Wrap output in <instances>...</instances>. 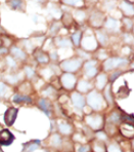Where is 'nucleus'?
<instances>
[{
    "mask_svg": "<svg viewBox=\"0 0 134 152\" xmlns=\"http://www.w3.org/2000/svg\"><path fill=\"white\" fill-rule=\"evenodd\" d=\"M83 32L84 31H80V30H76L74 31L71 35V41L73 43L74 48H80L81 46V41H82V37H83Z\"/></svg>",
    "mask_w": 134,
    "mask_h": 152,
    "instance_id": "obj_28",
    "label": "nucleus"
},
{
    "mask_svg": "<svg viewBox=\"0 0 134 152\" xmlns=\"http://www.w3.org/2000/svg\"><path fill=\"white\" fill-rule=\"evenodd\" d=\"M12 53L14 58H17V59H21V60H25L27 57L26 53H25L24 50H22L21 48H15V46H13L12 48Z\"/></svg>",
    "mask_w": 134,
    "mask_h": 152,
    "instance_id": "obj_39",
    "label": "nucleus"
},
{
    "mask_svg": "<svg viewBox=\"0 0 134 152\" xmlns=\"http://www.w3.org/2000/svg\"><path fill=\"white\" fill-rule=\"evenodd\" d=\"M57 127H59V133L62 134V135H64V136H70L73 134L72 124H70L67 121H59V124H57Z\"/></svg>",
    "mask_w": 134,
    "mask_h": 152,
    "instance_id": "obj_29",
    "label": "nucleus"
},
{
    "mask_svg": "<svg viewBox=\"0 0 134 152\" xmlns=\"http://www.w3.org/2000/svg\"><path fill=\"white\" fill-rule=\"evenodd\" d=\"M83 63H84L83 60H81L80 58H78L75 55L71 58L62 60L61 63H59V67H61L62 71H64V72L76 73L80 69H82Z\"/></svg>",
    "mask_w": 134,
    "mask_h": 152,
    "instance_id": "obj_8",
    "label": "nucleus"
},
{
    "mask_svg": "<svg viewBox=\"0 0 134 152\" xmlns=\"http://www.w3.org/2000/svg\"><path fill=\"white\" fill-rule=\"evenodd\" d=\"M5 91H6V86L4 83H2V82H0V97L3 96L5 94Z\"/></svg>",
    "mask_w": 134,
    "mask_h": 152,
    "instance_id": "obj_49",
    "label": "nucleus"
},
{
    "mask_svg": "<svg viewBox=\"0 0 134 152\" xmlns=\"http://www.w3.org/2000/svg\"><path fill=\"white\" fill-rule=\"evenodd\" d=\"M98 1H99V0H85L86 3H90V4H95V3H97Z\"/></svg>",
    "mask_w": 134,
    "mask_h": 152,
    "instance_id": "obj_50",
    "label": "nucleus"
},
{
    "mask_svg": "<svg viewBox=\"0 0 134 152\" xmlns=\"http://www.w3.org/2000/svg\"><path fill=\"white\" fill-rule=\"evenodd\" d=\"M76 88H77V91H79V93L83 94V95L84 94L87 95L89 91L94 89V82H91V80L86 79V78L84 77L83 79L78 80V83H77Z\"/></svg>",
    "mask_w": 134,
    "mask_h": 152,
    "instance_id": "obj_16",
    "label": "nucleus"
},
{
    "mask_svg": "<svg viewBox=\"0 0 134 152\" xmlns=\"http://www.w3.org/2000/svg\"><path fill=\"white\" fill-rule=\"evenodd\" d=\"M39 106L42 110L44 111L45 113L50 114V110H51V104L50 102L48 101L47 99H42L39 101Z\"/></svg>",
    "mask_w": 134,
    "mask_h": 152,
    "instance_id": "obj_38",
    "label": "nucleus"
},
{
    "mask_svg": "<svg viewBox=\"0 0 134 152\" xmlns=\"http://www.w3.org/2000/svg\"><path fill=\"white\" fill-rule=\"evenodd\" d=\"M75 55L77 56L78 58H80L81 60H83L84 62L87 61V60L91 59V58H93V53H89V51H87L85 50H83L82 48H77L75 50Z\"/></svg>",
    "mask_w": 134,
    "mask_h": 152,
    "instance_id": "obj_31",
    "label": "nucleus"
},
{
    "mask_svg": "<svg viewBox=\"0 0 134 152\" xmlns=\"http://www.w3.org/2000/svg\"><path fill=\"white\" fill-rule=\"evenodd\" d=\"M132 60L120 55H112L101 63V70L109 73L117 69H129Z\"/></svg>",
    "mask_w": 134,
    "mask_h": 152,
    "instance_id": "obj_1",
    "label": "nucleus"
},
{
    "mask_svg": "<svg viewBox=\"0 0 134 152\" xmlns=\"http://www.w3.org/2000/svg\"><path fill=\"white\" fill-rule=\"evenodd\" d=\"M86 102L91 111H95V112H100L104 110L106 107H109L102 95V91H99L95 88L86 95Z\"/></svg>",
    "mask_w": 134,
    "mask_h": 152,
    "instance_id": "obj_2",
    "label": "nucleus"
},
{
    "mask_svg": "<svg viewBox=\"0 0 134 152\" xmlns=\"http://www.w3.org/2000/svg\"><path fill=\"white\" fill-rule=\"evenodd\" d=\"M48 12L50 13L53 18H55V19H56V18H62V10L59 6L55 5V4H50V5H49Z\"/></svg>",
    "mask_w": 134,
    "mask_h": 152,
    "instance_id": "obj_35",
    "label": "nucleus"
},
{
    "mask_svg": "<svg viewBox=\"0 0 134 152\" xmlns=\"http://www.w3.org/2000/svg\"><path fill=\"white\" fill-rule=\"evenodd\" d=\"M6 3H7L12 10H17V8L23 7V0H7Z\"/></svg>",
    "mask_w": 134,
    "mask_h": 152,
    "instance_id": "obj_43",
    "label": "nucleus"
},
{
    "mask_svg": "<svg viewBox=\"0 0 134 152\" xmlns=\"http://www.w3.org/2000/svg\"><path fill=\"white\" fill-rule=\"evenodd\" d=\"M108 152H124L123 148L120 146V144L118 142H111L108 145Z\"/></svg>",
    "mask_w": 134,
    "mask_h": 152,
    "instance_id": "obj_40",
    "label": "nucleus"
},
{
    "mask_svg": "<svg viewBox=\"0 0 134 152\" xmlns=\"http://www.w3.org/2000/svg\"><path fill=\"white\" fill-rule=\"evenodd\" d=\"M118 10L121 17H129L134 19V0H119Z\"/></svg>",
    "mask_w": 134,
    "mask_h": 152,
    "instance_id": "obj_11",
    "label": "nucleus"
},
{
    "mask_svg": "<svg viewBox=\"0 0 134 152\" xmlns=\"http://www.w3.org/2000/svg\"><path fill=\"white\" fill-rule=\"evenodd\" d=\"M130 146H131V151L134 152V138L131 140V143H130Z\"/></svg>",
    "mask_w": 134,
    "mask_h": 152,
    "instance_id": "obj_52",
    "label": "nucleus"
},
{
    "mask_svg": "<svg viewBox=\"0 0 134 152\" xmlns=\"http://www.w3.org/2000/svg\"><path fill=\"white\" fill-rule=\"evenodd\" d=\"M62 3L67 6H70L73 8H78V7H84L86 4L85 0H62Z\"/></svg>",
    "mask_w": 134,
    "mask_h": 152,
    "instance_id": "obj_32",
    "label": "nucleus"
},
{
    "mask_svg": "<svg viewBox=\"0 0 134 152\" xmlns=\"http://www.w3.org/2000/svg\"><path fill=\"white\" fill-rule=\"evenodd\" d=\"M113 83H109L108 86L104 88V89L102 91V95L104 97V100H106V104L110 108H113L116 105V97H115V93L113 91Z\"/></svg>",
    "mask_w": 134,
    "mask_h": 152,
    "instance_id": "obj_13",
    "label": "nucleus"
},
{
    "mask_svg": "<svg viewBox=\"0 0 134 152\" xmlns=\"http://www.w3.org/2000/svg\"><path fill=\"white\" fill-rule=\"evenodd\" d=\"M35 58H36V60L39 63H42V64H46L49 62V56L47 53H45V51L41 50H38L35 51Z\"/></svg>",
    "mask_w": 134,
    "mask_h": 152,
    "instance_id": "obj_34",
    "label": "nucleus"
},
{
    "mask_svg": "<svg viewBox=\"0 0 134 152\" xmlns=\"http://www.w3.org/2000/svg\"><path fill=\"white\" fill-rule=\"evenodd\" d=\"M106 17H108V13L104 12L101 8H93L89 12L88 20H87L88 27L93 30L102 28Z\"/></svg>",
    "mask_w": 134,
    "mask_h": 152,
    "instance_id": "obj_4",
    "label": "nucleus"
},
{
    "mask_svg": "<svg viewBox=\"0 0 134 152\" xmlns=\"http://www.w3.org/2000/svg\"><path fill=\"white\" fill-rule=\"evenodd\" d=\"M72 15L74 19H75L76 23L78 25H82V24L87 22L89 12L85 10V7H78V8H74L72 10Z\"/></svg>",
    "mask_w": 134,
    "mask_h": 152,
    "instance_id": "obj_14",
    "label": "nucleus"
},
{
    "mask_svg": "<svg viewBox=\"0 0 134 152\" xmlns=\"http://www.w3.org/2000/svg\"><path fill=\"white\" fill-rule=\"evenodd\" d=\"M6 62H7V64L9 65L10 67H15V66H17V63H15V61L12 59V57H7V59H6Z\"/></svg>",
    "mask_w": 134,
    "mask_h": 152,
    "instance_id": "obj_48",
    "label": "nucleus"
},
{
    "mask_svg": "<svg viewBox=\"0 0 134 152\" xmlns=\"http://www.w3.org/2000/svg\"><path fill=\"white\" fill-rule=\"evenodd\" d=\"M119 38L122 44H127L134 48V34L132 32H123Z\"/></svg>",
    "mask_w": 134,
    "mask_h": 152,
    "instance_id": "obj_27",
    "label": "nucleus"
},
{
    "mask_svg": "<svg viewBox=\"0 0 134 152\" xmlns=\"http://www.w3.org/2000/svg\"><path fill=\"white\" fill-rule=\"evenodd\" d=\"M94 34L96 37V40L99 44V46L101 48H111L112 44H113V37L110 33H108L104 28L100 29H95L94 30Z\"/></svg>",
    "mask_w": 134,
    "mask_h": 152,
    "instance_id": "obj_9",
    "label": "nucleus"
},
{
    "mask_svg": "<svg viewBox=\"0 0 134 152\" xmlns=\"http://www.w3.org/2000/svg\"><path fill=\"white\" fill-rule=\"evenodd\" d=\"M12 101L14 103H32L33 100L30 97H27V96H21V95H15L13 96Z\"/></svg>",
    "mask_w": 134,
    "mask_h": 152,
    "instance_id": "obj_42",
    "label": "nucleus"
},
{
    "mask_svg": "<svg viewBox=\"0 0 134 152\" xmlns=\"http://www.w3.org/2000/svg\"><path fill=\"white\" fill-rule=\"evenodd\" d=\"M13 139L14 137L8 129H2L0 132V144L1 145H5V146L10 145L13 142Z\"/></svg>",
    "mask_w": 134,
    "mask_h": 152,
    "instance_id": "obj_24",
    "label": "nucleus"
},
{
    "mask_svg": "<svg viewBox=\"0 0 134 152\" xmlns=\"http://www.w3.org/2000/svg\"><path fill=\"white\" fill-rule=\"evenodd\" d=\"M122 23V33L123 32H132L134 27V19L129 17H121Z\"/></svg>",
    "mask_w": 134,
    "mask_h": 152,
    "instance_id": "obj_25",
    "label": "nucleus"
},
{
    "mask_svg": "<svg viewBox=\"0 0 134 152\" xmlns=\"http://www.w3.org/2000/svg\"><path fill=\"white\" fill-rule=\"evenodd\" d=\"M6 79L10 82V83H14L17 81V75H12V76H6Z\"/></svg>",
    "mask_w": 134,
    "mask_h": 152,
    "instance_id": "obj_47",
    "label": "nucleus"
},
{
    "mask_svg": "<svg viewBox=\"0 0 134 152\" xmlns=\"http://www.w3.org/2000/svg\"><path fill=\"white\" fill-rule=\"evenodd\" d=\"M122 124L132 126L134 129V116L133 114H128L122 110Z\"/></svg>",
    "mask_w": 134,
    "mask_h": 152,
    "instance_id": "obj_33",
    "label": "nucleus"
},
{
    "mask_svg": "<svg viewBox=\"0 0 134 152\" xmlns=\"http://www.w3.org/2000/svg\"><path fill=\"white\" fill-rule=\"evenodd\" d=\"M112 55H113V53H112L111 48H101V46H99V48H97V50L95 51L94 53H93V58L97 59L98 61L102 63V62L106 61V60L108 59L109 57H111Z\"/></svg>",
    "mask_w": 134,
    "mask_h": 152,
    "instance_id": "obj_18",
    "label": "nucleus"
},
{
    "mask_svg": "<svg viewBox=\"0 0 134 152\" xmlns=\"http://www.w3.org/2000/svg\"><path fill=\"white\" fill-rule=\"evenodd\" d=\"M71 102L74 108L77 109V110H82L83 111L86 107V97L83 94L79 93L78 91H75L71 94Z\"/></svg>",
    "mask_w": 134,
    "mask_h": 152,
    "instance_id": "obj_12",
    "label": "nucleus"
},
{
    "mask_svg": "<svg viewBox=\"0 0 134 152\" xmlns=\"http://www.w3.org/2000/svg\"><path fill=\"white\" fill-rule=\"evenodd\" d=\"M17 109L13 108V107H10V108H8L7 110L5 111L4 121H5L6 126H12L15 118H17Z\"/></svg>",
    "mask_w": 134,
    "mask_h": 152,
    "instance_id": "obj_22",
    "label": "nucleus"
},
{
    "mask_svg": "<svg viewBox=\"0 0 134 152\" xmlns=\"http://www.w3.org/2000/svg\"><path fill=\"white\" fill-rule=\"evenodd\" d=\"M102 28L108 33H110L113 37H119L122 33L121 17H116V15H108Z\"/></svg>",
    "mask_w": 134,
    "mask_h": 152,
    "instance_id": "obj_7",
    "label": "nucleus"
},
{
    "mask_svg": "<svg viewBox=\"0 0 134 152\" xmlns=\"http://www.w3.org/2000/svg\"><path fill=\"white\" fill-rule=\"evenodd\" d=\"M49 57H50L51 60H53V61H57V60H59V53H56V50H52L49 53Z\"/></svg>",
    "mask_w": 134,
    "mask_h": 152,
    "instance_id": "obj_46",
    "label": "nucleus"
},
{
    "mask_svg": "<svg viewBox=\"0 0 134 152\" xmlns=\"http://www.w3.org/2000/svg\"><path fill=\"white\" fill-rule=\"evenodd\" d=\"M62 138L59 135H57V134H54V135H52V137H51L50 139V145L52 147H54V148H59V146L62 145Z\"/></svg>",
    "mask_w": 134,
    "mask_h": 152,
    "instance_id": "obj_41",
    "label": "nucleus"
},
{
    "mask_svg": "<svg viewBox=\"0 0 134 152\" xmlns=\"http://www.w3.org/2000/svg\"><path fill=\"white\" fill-rule=\"evenodd\" d=\"M126 73H133L130 69H117V70H114L112 72H109L108 75H109V81L110 83H115L118 79H119L121 76H123Z\"/></svg>",
    "mask_w": 134,
    "mask_h": 152,
    "instance_id": "obj_20",
    "label": "nucleus"
},
{
    "mask_svg": "<svg viewBox=\"0 0 134 152\" xmlns=\"http://www.w3.org/2000/svg\"><path fill=\"white\" fill-rule=\"evenodd\" d=\"M0 44H1V42H0Z\"/></svg>",
    "mask_w": 134,
    "mask_h": 152,
    "instance_id": "obj_54",
    "label": "nucleus"
},
{
    "mask_svg": "<svg viewBox=\"0 0 134 152\" xmlns=\"http://www.w3.org/2000/svg\"><path fill=\"white\" fill-rule=\"evenodd\" d=\"M54 43L57 48H62V50H71L73 48V43L71 41V38L64 37V36L56 37Z\"/></svg>",
    "mask_w": 134,
    "mask_h": 152,
    "instance_id": "obj_21",
    "label": "nucleus"
},
{
    "mask_svg": "<svg viewBox=\"0 0 134 152\" xmlns=\"http://www.w3.org/2000/svg\"><path fill=\"white\" fill-rule=\"evenodd\" d=\"M61 86L67 91H73L76 88L78 83V79L74 73L70 72H64L61 75Z\"/></svg>",
    "mask_w": 134,
    "mask_h": 152,
    "instance_id": "obj_10",
    "label": "nucleus"
},
{
    "mask_svg": "<svg viewBox=\"0 0 134 152\" xmlns=\"http://www.w3.org/2000/svg\"><path fill=\"white\" fill-rule=\"evenodd\" d=\"M91 151L92 152H108V145L106 141L99 139L91 140Z\"/></svg>",
    "mask_w": 134,
    "mask_h": 152,
    "instance_id": "obj_19",
    "label": "nucleus"
},
{
    "mask_svg": "<svg viewBox=\"0 0 134 152\" xmlns=\"http://www.w3.org/2000/svg\"><path fill=\"white\" fill-rule=\"evenodd\" d=\"M84 121H85L86 126L90 127L92 131L98 132L104 129V124H106V117L99 112H95L92 111L91 113L85 114L84 116Z\"/></svg>",
    "mask_w": 134,
    "mask_h": 152,
    "instance_id": "obj_6",
    "label": "nucleus"
},
{
    "mask_svg": "<svg viewBox=\"0 0 134 152\" xmlns=\"http://www.w3.org/2000/svg\"><path fill=\"white\" fill-rule=\"evenodd\" d=\"M120 133L124 137V139L132 140V138L134 137V131H132V126H129L128 129V126L126 124H122L120 126Z\"/></svg>",
    "mask_w": 134,
    "mask_h": 152,
    "instance_id": "obj_30",
    "label": "nucleus"
},
{
    "mask_svg": "<svg viewBox=\"0 0 134 152\" xmlns=\"http://www.w3.org/2000/svg\"><path fill=\"white\" fill-rule=\"evenodd\" d=\"M35 1H38V2H40V3H44L46 0H35Z\"/></svg>",
    "mask_w": 134,
    "mask_h": 152,
    "instance_id": "obj_53",
    "label": "nucleus"
},
{
    "mask_svg": "<svg viewBox=\"0 0 134 152\" xmlns=\"http://www.w3.org/2000/svg\"><path fill=\"white\" fill-rule=\"evenodd\" d=\"M62 26H64L66 28L70 29L77 23H76L75 19H74L72 12H67L62 13Z\"/></svg>",
    "mask_w": 134,
    "mask_h": 152,
    "instance_id": "obj_26",
    "label": "nucleus"
},
{
    "mask_svg": "<svg viewBox=\"0 0 134 152\" xmlns=\"http://www.w3.org/2000/svg\"><path fill=\"white\" fill-rule=\"evenodd\" d=\"M110 83L109 81V75L106 72L101 71L96 77L94 78V88L99 91H102L108 84Z\"/></svg>",
    "mask_w": 134,
    "mask_h": 152,
    "instance_id": "obj_15",
    "label": "nucleus"
},
{
    "mask_svg": "<svg viewBox=\"0 0 134 152\" xmlns=\"http://www.w3.org/2000/svg\"><path fill=\"white\" fill-rule=\"evenodd\" d=\"M77 152H91V145L81 144L77 148Z\"/></svg>",
    "mask_w": 134,
    "mask_h": 152,
    "instance_id": "obj_44",
    "label": "nucleus"
},
{
    "mask_svg": "<svg viewBox=\"0 0 134 152\" xmlns=\"http://www.w3.org/2000/svg\"><path fill=\"white\" fill-rule=\"evenodd\" d=\"M118 1L119 0H101L100 8L109 15H113L118 10Z\"/></svg>",
    "mask_w": 134,
    "mask_h": 152,
    "instance_id": "obj_17",
    "label": "nucleus"
},
{
    "mask_svg": "<svg viewBox=\"0 0 134 152\" xmlns=\"http://www.w3.org/2000/svg\"><path fill=\"white\" fill-rule=\"evenodd\" d=\"M80 48H82L83 50L89 51L91 53H94L97 50V48H99V44H98L96 40L93 29L88 27L83 32V37H82L81 46Z\"/></svg>",
    "mask_w": 134,
    "mask_h": 152,
    "instance_id": "obj_5",
    "label": "nucleus"
},
{
    "mask_svg": "<svg viewBox=\"0 0 134 152\" xmlns=\"http://www.w3.org/2000/svg\"><path fill=\"white\" fill-rule=\"evenodd\" d=\"M25 72H26V74H27V76L28 77H33V76L35 75V72H34V70H33L31 67H26L25 68Z\"/></svg>",
    "mask_w": 134,
    "mask_h": 152,
    "instance_id": "obj_45",
    "label": "nucleus"
},
{
    "mask_svg": "<svg viewBox=\"0 0 134 152\" xmlns=\"http://www.w3.org/2000/svg\"><path fill=\"white\" fill-rule=\"evenodd\" d=\"M129 69H130L132 72H134V59L131 61V63H130V65H129Z\"/></svg>",
    "mask_w": 134,
    "mask_h": 152,
    "instance_id": "obj_51",
    "label": "nucleus"
},
{
    "mask_svg": "<svg viewBox=\"0 0 134 152\" xmlns=\"http://www.w3.org/2000/svg\"><path fill=\"white\" fill-rule=\"evenodd\" d=\"M62 27V22H59V21H54L52 24L50 25L49 27V33H50V35H52V36H54V35H56L57 33L61 31Z\"/></svg>",
    "mask_w": 134,
    "mask_h": 152,
    "instance_id": "obj_36",
    "label": "nucleus"
},
{
    "mask_svg": "<svg viewBox=\"0 0 134 152\" xmlns=\"http://www.w3.org/2000/svg\"><path fill=\"white\" fill-rule=\"evenodd\" d=\"M38 146H39V141H33V142L26 143V144L23 145V152H33L38 148Z\"/></svg>",
    "mask_w": 134,
    "mask_h": 152,
    "instance_id": "obj_37",
    "label": "nucleus"
},
{
    "mask_svg": "<svg viewBox=\"0 0 134 152\" xmlns=\"http://www.w3.org/2000/svg\"><path fill=\"white\" fill-rule=\"evenodd\" d=\"M82 70H83V75L86 79L94 80V78L102 71L101 62H99L95 58H91L83 63Z\"/></svg>",
    "mask_w": 134,
    "mask_h": 152,
    "instance_id": "obj_3",
    "label": "nucleus"
},
{
    "mask_svg": "<svg viewBox=\"0 0 134 152\" xmlns=\"http://www.w3.org/2000/svg\"><path fill=\"white\" fill-rule=\"evenodd\" d=\"M124 82H125L124 86H120L119 89H118V91L115 93V97H116V99H118V100L126 99V98L129 97V95H130V93H131V89L128 86V83H127V81L125 80Z\"/></svg>",
    "mask_w": 134,
    "mask_h": 152,
    "instance_id": "obj_23",
    "label": "nucleus"
}]
</instances>
